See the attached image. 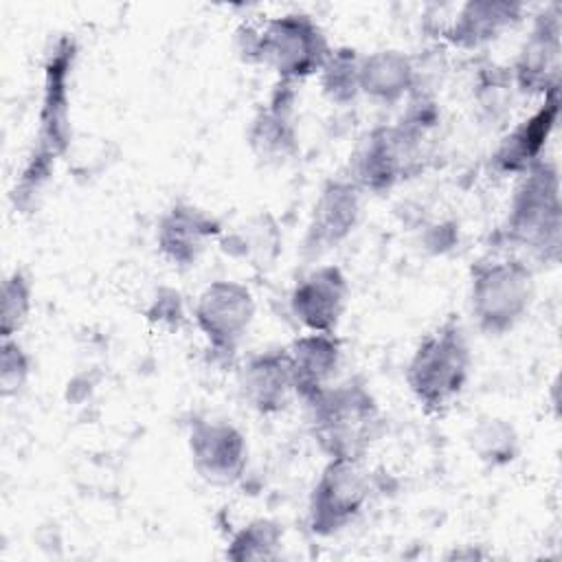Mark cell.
Segmentation results:
<instances>
[{"mask_svg":"<svg viewBox=\"0 0 562 562\" xmlns=\"http://www.w3.org/2000/svg\"><path fill=\"white\" fill-rule=\"evenodd\" d=\"M237 48L250 64L270 68L281 83L296 86L321 72L331 53L321 24L303 11L268 18L261 26H246Z\"/></svg>","mask_w":562,"mask_h":562,"instance_id":"3957f363","label":"cell"},{"mask_svg":"<svg viewBox=\"0 0 562 562\" xmlns=\"http://www.w3.org/2000/svg\"><path fill=\"white\" fill-rule=\"evenodd\" d=\"M560 114V88L544 94L542 103L520 123H516L496 145L490 165L501 176H522L527 169L544 160Z\"/></svg>","mask_w":562,"mask_h":562,"instance_id":"9a60e30c","label":"cell"},{"mask_svg":"<svg viewBox=\"0 0 562 562\" xmlns=\"http://www.w3.org/2000/svg\"><path fill=\"white\" fill-rule=\"evenodd\" d=\"M187 450L198 476L215 487L239 483L248 465L246 437L226 419H193L187 435Z\"/></svg>","mask_w":562,"mask_h":562,"instance_id":"30bf717a","label":"cell"},{"mask_svg":"<svg viewBox=\"0 0 562 562\" xmlns=\"http://www.w3.org/2000/svg\"><path fill=\"white\" fill-rule=\"evenodd\" d=\"M358 66H360V55L356 48H349V46L331 48L329 57L325 59L318 72L321 90L331 103L347 105L356 101V97L360 94Z\"/></svg>","mask_w":562,"mask_h":562,"instance_id":"603a6c76","label":"cell"},{"mask_svg":"<svg viewBox=\"0 0 562 562\" xmlns=\"http://www.w3.org/2000/svg\"><path fill=\"white\" fill-rule=\"evenodd\" d=\"M360 94L367 99L395 105L417 86V68L413 59L397 48H380L367 55H360L358 66Z\"/></svg>","mask_w":562,"mask_h":562,"instance_id":"ffe728a7","label":"cell"},{"mask_svg":"<svg viewBox=\"0 0 562 562\" xmlns=\"http://www.w3.org/2000/svg\"><path fill=\"white\" fill-rule=\"evenodd\" d=\"M307 426L325 459L364 461L384 430L380 404L367 382H334L305 404Z\"/></svg>","mask_w":562,"mask_h":562,"instance_id":"7a4b0ae2","label":"cell"},{"mask_svg":"<svg viewBox=\"0 0 562 562\" xmlns=\"http://www.w3.org/2000/svg\"><path fill=\"white\" fill-rule=\"evenodd\" d=\"M224 228L215 215L191 204L176 202L156 226V248L165 261L187 270L200 261L211 241H220Z\"/></svg>","mask_w":562,"mask_h":562,"instance_id":"5bb4252c","label":"cell"},{"mask_svg":"<svg viewBox=\"0 0 562 562\" xmlns=\"http://www.w3.org/2000/svg\"><path fill=\"white\" fill-rule=\"evenodd\" d=\"M560 7L549 4L531 24V31L514 61V83L527 97H544L560 88L562 50Z\"/></svg>","mask_w":562,"mask_h":562,"instance_id":"8fae6325","label":"cell"},{"mask_svg":"<svg viewBox=\"0 0 562 562\" xmlns=\"http://www.w3.org/2000/svg\"><path fill=\"white\" fill-rule=\"evenodd\" d=\"M560 228V173L555 162L544 158L518 176L503 233L507 241L527 248L542 263H558Z\"/></svg>","mask_w":562,"mask_h":562,"instance_id":"5b68a950","label":"cell"},{"mask_svg":"<svg viewBox=\"0 0 562 562\" xmlns=\"http://www.w3.org/2000/svg\"><path fill=\"white\" fill-rule=\"evenodd\" d=\"M75 61L77 42L70 35H61L50 46L44 61L37 130L31 151L11 189V200L20 211L33 206L70 147V86Z\"/></svg>","mask_w":562,"mask_h":562,"instance_id":"6da1fadb","label":"cell"},{"mask_svg":"<svg viewBox=\"0 0 562 562\" xmlns=\"http://www.w3.org/2000/svg\"><path fill=\"white\" fill-rule=\"evenodd\" d=\"M522 13L525 7L518 2L470 0L457 9L441 35L454 48L476 50L514 29L522 20Z\"/></svg>","mask_w":562,"mask_h":562,"instance_id":"d6986e66","label":"cell"},{"mask_svg":"<svg viewBox=\"0 0 562 562\" xmlns=\"http://www.w3.org/2000/svg\"><path fill=\"white\" fill-rule=\"evenodd\" d=\"M373 496V476L364 461L327 459L307 501V527L318 538H331L351 527Z\"/></svg>","mask_w":562,"mask_h":562,"instance_id":"ba28073f","label":"cell"},{"mask_svg":"<svg viewBox=\"0 0 562 562\" xmlns=\"http://www.w3.org/2000/svg\"><path fill=\"white\" fill-rule=\"evenodd\" d=\"M257 314V303L246 283L211 281L195 301L193 321L209 349L220 358H233L248 336Z\"/></svg>","mask_w":562,"mask_h":562,"instance_id":"9c48e42d","label":"cell"},{"mask_svg":"<svg viewBox=\"0 0 562 562\" xmlns=\"http://www.w3.org/2000/svg\"><path fill=\"white\" fill-rule=\"evenodd\" d=\"M149 318L158 321V325H169V327L178 325L184 318L180 294L173 290L160 292L158 301H154V305L149 310Z\"/></svg>","mask_w":562,"mask_h":562,"instance_id":"4316f807","label":"cell"},{"mask_svg":"<svg viewBox=\"0 0 562 562\" xmlns=\"http://www.w3.org/2000/svg\"><path fill=\"white\" fill-rule=\"evenodd\" d=\"M362 215V191L349 178L327 180L321 189L305 231L303 250L323 255L351 237Z\"/></svg>","mask_w":562,"mask_h":562,"instance_id":"4fadbf2b","label":"cell"},{"mask_svg":"<svg viewBox=\"0 0 562 562\" xmlns=\"http://www.w3.org/2000/svg\"><path fill=\"white\" fill-rule=\"evenodd\" d=\"M426 134L428 130L406 116L395 125L371 130L351 158L349 180L360 191L384 193L417 176L422 171Z\"/></svg>","mask_w":562,"mask_h":562,"instance_id":"52a82bcc","label":"cell"},{"mask_svg":"<svg viewBox=\"0 0 562 562\" xmlns=\"http://www.w3.org/2000/svg\"><path fill=\"white\" fill-rule=\"evenodd\" d=\"M283 553V525L272 518H252L239 527L226 547L233 562L277 560Z\"/></svg>","mask_w":562,"mask_h":562,"instance_id":"7402d4cb","label":"cell"},{"mask_svg":"<svg viewBox=\"0 0 562 562\" xmlns=\"http://www.w3.org/2000/svg\"><path fill=\"white\" fill-rule=\"evenodd\" d=\"M237 389L250 411L261 417L279 415L294 393L288 349H268L246 358L237 373Z\"/></svg>","mask_w":562,"mask_h":562,"instance_id":"2e32d148","label":"cell"},{"mask_svg":"<svg viewBox=\"0 0 562 562\" xmlns=\"http://www.w3.org/2000/svg\"><path fill=\"white\" fill-rule=\"evenodd\" d=\"M31 378V358L18 338H2L0 347V389L4 397L18 395Z\"/></svg>","mask_w":562,"mask_h":562,"instance_id":"484cf974","label":"cell"},{"mask_svg":"<svg viewBox=\"0 0 562 562\" xmlns=\"http://www.w3.org/2000/svg\"><path fill=\"white\" fill-rule=\"evenodd\" d=\"M33 310V285L24 270L15 268L4 277L2 283V314H0V336L15 338L18 331L29 323Z\"/></svg>","mask_w":562,"mask_h":562,"instance_id":"d4e9b609","label":"cell"},{"mask_svg":"<svg viewBox=\"0 0 562 562\" xmlns=\"http://www.w3.org/2000/svg\"><path fill=\"white\" fill-rule=\"evenodd\" d=\"M296 90L277 83L268 103L255 114L248 127L250 151L266 165H283L299 154V130L294 121Z\"/></svg>","mask_w":562,"mask_h":562,"instance_id":"e0dca14e","label":"cell"},{"mask_svg":"<svg viewBox=\"0 0 562 562\" xmlns=\"http://www.w3.org/2000/svg\"><path fill=\"white\" fill-rule=\"evenodd\" d=\"M472 351L459 318L448 316L430 329L408 358L404 380L426 415H443L465 391Z\"/></svg>","mask_w":562,"mask_h":562,"instance_id":"277c9868","label":"cell"},{"mask_svg":"<svg viewBox=\"0 0 562 562\" xmlns=\"http://www.w3.org/2000/svg\"><path fill=\"white\" fill-rule=\"evenodd\" d=\"M347 303L349 281L334 263L310 270L290 292V312L305 331L336 334Z\"/></svg>","mask_w":562,"mask_h":562,"instance_id":"7c38bea8","label":"cell"},{"mask_svg":"<svg viewBox=\"0 0 562 562\" xmlns=\"http://www.w3.org/2000/svg\"><path fill=\"white\" fill-rule=\"evenodd\" d=\"M470 446L476 457L492 465L501 468L516 459L518 454V435L512 424L498 417H490L479 422L470 432Z\"/></svg>","mask_w":562,"mask_h":562,"instance_id":"cb8c5ba5","label":"cell"},{"mask_svg":"<svg viewBox=\"0 0 562 562\" xmlns=\"http://www.w3.org/2000/svg\"><path fill=\"white\" fill-rule=\"evenodd\" d=\"M536 299L531 266L520 257L479 259L470 270V314L485 336L514 331Z\"/></svg>","mask_w":562,"mask_h":562,"instance_id":"8992f818","label":"cell"},{"mask_svg":"<svg viewBox=\"0 0 562 562\" xmlns=\"http://www.w3.org/2000/svg\"><path fill=\"white\" fill-rule=\"evenodd\" d=\"M281 244L283 237L279 224L270 213H259L231 235L220 237V246L226 255L241 259L257 270H268L274 266Z\"/></svg>","mask_w":562,"mask_h":562,"instance_id":"44dd1931","label":"cell"},{"mask_svg":"<svg viewBox=\"0 0 562 562\" xmlns=\"http://www.w3.org/2000/svg\"><path fill=\"white\" fill-rule=\"evenodd\" d=\"M288 349L294 393L307 404L336 380L342 362V342L336 334L305 331Z\"/></svg>","mask_w":562,"mask_h":562,"instance_id":"ac0fdd59","label":"cell"}]
</instances>
